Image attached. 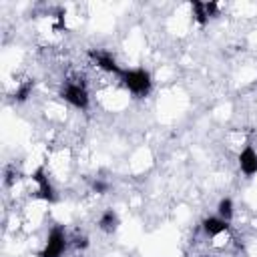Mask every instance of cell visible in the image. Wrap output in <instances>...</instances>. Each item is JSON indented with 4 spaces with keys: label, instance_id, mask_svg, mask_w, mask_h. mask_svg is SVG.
Here are the masks:
<instances>
[{
    "label": "cell",
    "instance_id": "obj_1",
    "mask_svg": "<svg viewBox=\"0 0 257 257\" xmlns=\"http://www.w3.org/2000/svg\"><path fill=\"white\" fill-rule=\"evenodd\" d=\"M120 80L135 96H147L153 86L151 74L145 68H122Z\"/></svg>",
    "mask_w": 257,
    "mask_h": 257
},
{
    "label": "cell",
    "instance_id": "obj_2",
    "mask_svg": "<svg viewBox=\"0 0 257 257\" xmlns=\"http://www.w3.org/2000/svg\"><path fill=\"white\" fill-rule=\"evenodd\" d=\"M66 249V233L60 225H54L48 233V239H46V247L40 251L38 257H60Z\"/></svg>",
    "mask_w": 257,
    "mask_h": 257
},
{
    "label": "cell",
    "instance_id": "obj_3",
    "mask_svg": "<svg viewBox=\"0 0 257 257\" xmlns=\"http://www.w3.org/2000/svg\"><path fill=\"white\" fill-rule=\"evenodd\" d=\"M60 96H62L68 104H72L74 108L84 110V108L88 106V92H86L84 84H78V82H66L64 88L60 90Z\"/></svg>",
    "mask_w": 257,
    "mask_h": 257
},
{
    "label": "cell",
    "instance_id": "obj_4",
    "mask_svg": "<svg viewBox=\"0 0 257 257\" xmlns=\"http://www.w3.org/2000/svg\"><path fill=\"white\" fill-rule=\"evenodd\" d=\"M32 181L38 185V189H36V197H38V199H44V201H48V203H54V201H56L54 187L50 185V181H48V177H46V173H44V167H38V169L32 173Z\"/></svg>",
    "mask_w": 257,
    "mask_h": 257
},
{
    "label": "cell",
    "instance_id": "obj_5",
    "mask_svg": "<svg viewBox=\"0 0 257 257\" xmlns=\"http://www.w3.org/2000/svg\"><path fill=\"white\" fill-rule=\"evenodd\" d=\"M239 167H241L245 177H253L257 173V153H255V149L249 143L239 153Z\"/></svg>",
    "mask_w": 257,
    "mask_h": 257
},
{
    "label": "cell",
    "instance_id": "obj_6",
    "mask_svg": "<svg viewBox=\"0 0 257 257\" xmlns=\"http://www.w3.org/2000/svg\"><path fill=\"white\" fill-rule=\"evenodd\" d=\"M88 56L96 62V66L98 68H102V70H106V72H112V74H118L120 76V72H122V68L116 64V60L108 54V52H100V50H88Z\"/></svg>",
    "mask_w": 257,
    "mask_h": 257
},
{
    "label": "cell",
    "instance_id": "obj_7",
    "mask_svg": "<svg viewBox=\"0 0 257 257\" xmlns=\"http://www.w3.org/2000/svg\"><path fill=\"white\" fill-rule=\"evenodd\" d=\"M203 231L209 235V237H215V235H219V233H223V231H229V221H225V219H221L219 215H215V217H205L203 219Z\"/></svg>",
    "mask_w": 257,
    "mask_h": 257
},
{
    "label": "cell",
    "instance_id": "obj_8",
    "mask_svg": "<svg viewBox=\"0 0 257 257\" xmlns=\"http://www.w3.org/2000/svg\"><path fill=\"white\" fill-rule=\"evenodd\" d=\"M98 227H100L104 233L116 231V227H118V217H116V213H114L112 209H106V211L100 215V219H98Z\"/></svg>",
    "mask_w": 257,
    "mask_h": 257
},
{
    "label": "cell",
    "instance_id": "obj_9",
    "mask_svg": "<svg viewBox=\"0 0 257 257\" xmlns=\"http://www.w3.org/2000/svg\"><path fill=\"white\" fill-rule=\"evenodd\" d=\"M217 215H219L221 219H225V221H231V217H233V201H231L229 197H225V199L219 201V205H217Z\"/></svg>",
    "mask_w": 257,
    "mask_h": 257
},
{
    "label": "cell",
    "instance_id": "obj_10",
    "mask_svg": "<svg viewBox=\"0 0 257 257\" xmlns=\"http://www.w3.org/2000/svg\"><path fill=\"white\" fill-rule=\"evenodd\" d=\"M32 88H34V80H24V82L18 86V90L14 92V100H16V102H24V100L32 94Z\"/></svg>",
    "mask_w": 257,
    "mask_h": 257
},
{
    "label": "cell",
    "instance_id": "obj_11",
    "mask_svg": "<svg viewBox=\"0 0 257 257\" xmlns=\"http://www.w3.org/2000/svg\"><path fill=\"white\" fill-rule=\"evenodd\" d=\"M191 8H193V14H195V20H197L201 26H203V24H207L209 16H207V12H205V2L193 0V2H191Z\"/></svg>",
    "mask_w": 257,
    "mask_h": 257
},
{
    "label": "cell",
    "instance_id": "obj_12",
    "mask_svg": "<svg viewBox=\"0 0 257 257\" xmlns=\"http://www.w3.org/2000/svg\"><path fill=\"white\" fill-rule=\"evenodd\" d=\"M90 187H92V191H94V193H98V195H104V193L108 191V183L98 181V179H96V181H92V183H90Z\"/></svg>",
    "mask_w": 257,
    "mask_h": 257
},
{
    "label": "cell",
    "instance_id": "obj_13",
    "mask_svg": "<svg viewBox=\"0 0 257 257\" xmlns=\"http://www.w3.org/2000/svg\"><path fill=\"white\" fill-rule=\"evenodd\" d=\"M205 12H207V16L209 18H213V16H217V12H219V6H217V2H205Z\"/></svg>",
    "mask_w": 257,
    "mask_h": 257
},
{
    "label": "cell",
    "instance_id": "obj_14",
    "mask_svg": "<svg viewBox=\"0 0 257 257\" xmlns=\"http://www.w3.org/2000/svg\"><path fill=\"white\" fill-rule=\"evenodd\" d=\"M74 247L76 249H86L88 247V239L86 237H76L74 239Z\"/></svg>",
    "mask_w": 257,
    "mask_h": 257
}]
</instances>
